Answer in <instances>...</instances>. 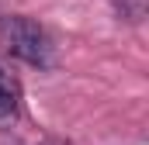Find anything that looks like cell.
<instances>
[{
    "label": "cell",
    "instance_id": "cell-1",
    "mask_svg": "<svg viewBox=\"0 0 149 145\" xmlns=\"http://www.w3.org/2000/svg\"><path fill=\"white\" fill-rule=\"evenodd\" d=\"M0 45L24 66H35V69L56 66V45L49 31L24 14H0Z\"/></svg>",
    "mask_w": 149,
    "mask_h": 145
},
{
    "label": "cell",
    "instance_id": "cell-2",
    "mask_svg": "<svg viewBox=\"0 0 149 145\" xmlns=\"http://www.w3.org/2000/svg\"><path fill=\"white\" fill-rule=\"evenodd\" d=\"M21 114V90L17 83L0 69V124H10L14 117Z\"/></svg>",
    "mask_w": 149,
    "mask_h": 145
},
{
    "label": "cell",
    "instance_id": "cell-3",
    "mask_svg": "<svg viewBox=\"0 0 149 145\" xmlns=\"http://www.w3.org/2000/svg\"><path fill=\"white\" fill-rule=\"evenodd\" d=\"M114 10V17L118 21H125V24H142L146 21V0H108Z\"/></svg>",
    "mask_w": 149,
    "mask_h": 145
},
{
    "label": "cell",
    "instance_id": "cell-4",
    "mask_svg": "<svg viewBox=\"0 0 149 145\" xmlns=\"http://www.w3.org/2000/svg\"><path fill=\"white\" fill-rule=\"evenodd\" d=\"M42 145H66V142H59V138H45Z\"/></svg>",
    "mask_w": 149,
    "mask_h": 145
}]
</instances>
